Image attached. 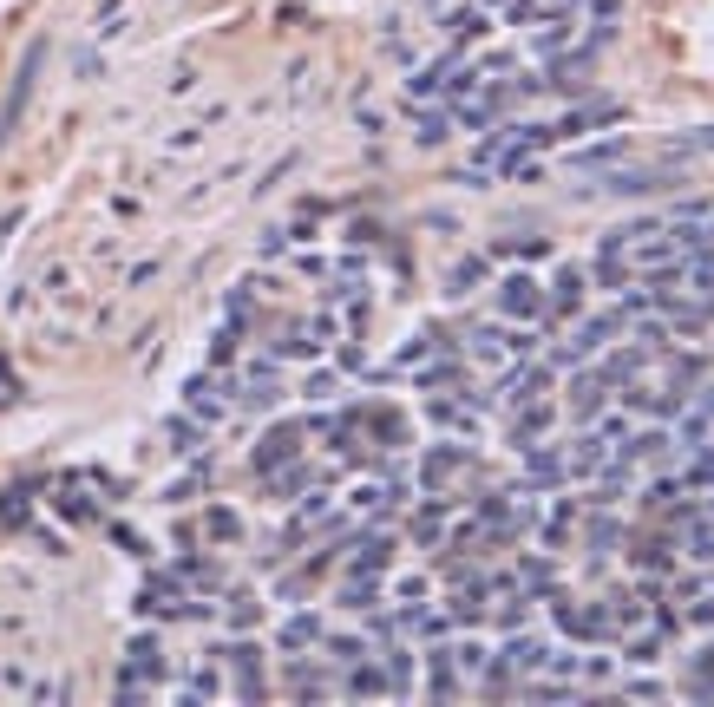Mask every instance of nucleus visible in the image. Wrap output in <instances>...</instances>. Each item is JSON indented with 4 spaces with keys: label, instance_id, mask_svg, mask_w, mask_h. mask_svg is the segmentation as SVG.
<instances>
[{
    "label": "nucleus",
    "instance_id": "1",
    "mask_svg": "<svg viewBox=\"0 0 714 707\" xmlns=\"http://www.w3.org/2000/svg\"><path fill=\"white\" fill-rule=\"evenodd\" d=\"M531 138H551V131H538V125H518V145H531ZM505 151H511V145H499V138H491V145H485V164H505Z\"/></svg>",
    "mask_w": 714,
    "mask_h": 707
},
{
    "label": "nucleus",
    "instance_id": "2",
    "mask_svg": "<svg viewBox=\"0 0 714 707\" xmlns=\"http://www.w3.org/2000/svg\"><path fill=\"white\" fill-rule=\"evenodd\" d=\"M315 635H321V622L301 616V622H289V629H282V648H301V642H315Z\"/></svg>",
    "mask_w": 714,
    "mask_h": 707
},
{
    "label": "nucleus",
    "instance_id": "3",
    "mask_svg": "<svg viewBox=\"0 0 714 707\" xmlns=\"http://www.w3.org/2000/svg\"><path fill=\"white\" fill-rule=\"evenodd\" d=\"M505 301L518 308V315H531V308H538V295H531V282H525V275H518V282H505Z\"/></svg>",
    "mask_w": 714,
    "mask_h": 707
},
{
    "label": "nucleus",
    "instance_id": "4",
    "mask_svg": "<svg viewBox=\"0 0 714 707\" xmlns=\"http://www.w3.org/2000/svg\"><path fill=\"white\" fill-rule=\"evenodd\" d=\"M485 33V14H459L452 20V40H479Z\"/></svg>",
    "mask_w": 714,
    "mask_h": 707
}]
</instances>
